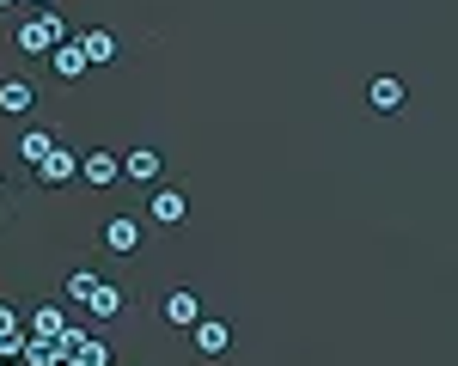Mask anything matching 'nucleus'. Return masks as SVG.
Here are the masks:
<instances>
[{"label":"nucleus","instance_id":"nucleus-3","mask_svg":"<svg viewBox=\"0 0 458 366\" xmlns=\"http://www.w3.org/2000/svg\"><path fill=\"white\" fill-rule=\"evenodd\" d=\"M80 178L92 183V189H110V183H123V159L98 146V153H86V159H80Z\"/></svg>","mask_w":458,"mask_h":366},{"label":"nucleus","instance_id":"nucleus-19","mask_svg":"<svg viewBox=\"0 0 458 366\" xmlns=\"http://www.w3.org/2000/svg\"><path fill=\"white\" fill-rule=\"evenodd\" d=\"M31 6H43V12H49V0H31Z\"/></svg>","mask_w":458,"mask_h":366},{"label":"nucleus","instance_id":"nucleus-4","mask_svg":"<svg viewBox=\"0 0 458 366\" xmlns=\"http://www.w3.org/2000/svg\"><path fill=\"white\" fill-rule=\"evenodd\" d=\"M147 214L159 220V226H183V220H190V195H183V189H153Z\"/></svg>","mask_w":458,"mask_h":366},{"label":"nucleus","instance_id":"nucleus-22","mask_svg":"<svg viewBox=\"0 0 458 366\" xmlns=\"http://www.w3.org/2000/svg\"><path fill=\"white\" fill-rule=\"evenodd\" d=\"M0 189H6V178H0Z\"/></svg>","mask_w":458,"mask_h":366},{"label":"nucleus","instance_id":"nucleus-8","mask_svg":"<svg viewBox=\"0 0 458 366\" xmlns=\"http://www.w3.org/2000/svg\"><path fill=\"white\" fill-rule=\"evenodd\" d=\"M62 361V342L55 336H25L19 342V366H55Z\"/></svg>","mask_w":458,"mask_h":366},{"label":"nucleus","instance_id":"nucleus-18","mask_svg":"<svg viewBox=\"0 0 458 366\" xmlns=\"http://www.w3.org/2000/svg\"><path fill=\"white\" fill-rule=\"evenodd\" d=\"M98 281H105V275H92V269H73V275H68V299H86V293L98 287Z\"/></svg>","mask_w":458,"mask_h":366},{"label":"nucleus","instance_id":"nucleus-7","mask_svg":"<svg viewBox=\"0 0 458 366\" xmlns=\"http://www.w3.org/2000/svg\"><path fill=\"white\" fill-rule=\"evenodd\" d=\"M73 43H80L86 68H105V62H116V37H110V31H80Z\"/></svg>","mask_w":458,"mask_h":366},{"label":"nucleus","instance_id":"nucleus-21","mask_svg":"<svg viewBox=\"0 0 458 366\" xmlns=\"http://www.w3.org/2000/svg\"><path fill=\"white\" fill-rule=\"evenodd\" d=\"M0 366H19V361H0Z\"/></svg>","mask_w":458,"mask_h":366},{"label":"nucleus","instance_id":"nucleus-11","mask_svg":"<svg viewBox=\"0 0 458 366\" xmlns=\"http://www.w3.org/2000/svg\"><path fill=\"white\" fill-rule=\"evenodd\" d=\"M37 178H43V183H68V178H80V159H73L68 146H55V153L37 165Z\"/></svg>","mask_w":458,"mask_h":366},{"label":"nucleus","instance_id":"nucleus-15","mask_svg":"<svg viewBox=\"0 0 458 366\" xmlns=\"http://www.w3.org/2000/svg\"><path fill=\"white\" fill-rule=\"evenodd\" d=\"M49 153H55V135H43V129H25V135H19V159H25V165H43Z\"/></svg>","mask_w":458,"mask_h":366},{"label":"nucleus","instance_id":"nucleus-20","mask_svg":"<svg viewBox=\"0 0 458 366\" xmlns=\"http://www.w3.org/2000/svg\"><path fill=\"white\" fill-rule=\"evenodd\" d=\"M0 6H19V0H0Z\"/></svg>","mask_w":458,"mask_h":366},{"label":"nucleus","instance_id":"nucleus-16","mask_svg":"<svg viewBox=\"0 0 458 366\" xmlns=\"http://www.w3.org/2000/svg\"><path fill=\"white\" fill-rule=\"evenodd\" d=\"M62 329H68L62 305H37V312H31V329H25V336H62Z\"/></svg>","mask_w":458,"mask_h":366},{"label":"nucleus","instance_id":"nucleus-12","mask_svg":"<svg viewBox=\"0 0 458 366\" xmlns=\"http://www.w3.org/2000/svg\"><path fill=\"white\" fill-rule=\"evenodd\" d=\"M367 104L373 110H397L403 104V79H397V73H379V79L367 86Z\"/></svg>","mask_w":458,"mask_h":366},{"label":"nucleus","instance_id":"nucleus-13","mask_svg":"<svg viewBox=\"0 0 458 366\" xmlns=\"http://www.w3.org/2000/svg\"><path fill=\"white\" fill-rule=\"evenodd\" d=\"M80 305H86L92 318H116V312H123V287H110V281H98V287L86 293Z\"/></svg>","mask_w":458,"mask_h":366},{"label":"nucleus","instance_id":"nucleus-1","mask_svg":"<svg viewBox=\"0 0 458 366\" xmlns=\"http://www.w3.org/2000/svg\"><path fill=\"white\" fill-rule=\"evenodd\" d=\"M62 37H68V25H62L55 12H37V19H25V25L13 31V43H19L25 55H49V49H55Z\"/></svg>","mask_w":458,"mask_h":366},{"label":"nucleus","instance_id":"nucleus-9","mask_svg":"<svg viewBox=\"0 0 458 366\" xmlns=\"http://www.w3.org/2000/svg\"><path fill=\"white\" fill-rule=\"evenodd\" d=\"M159 171H165V165H159L153 146H135V153L123 159V178H135V183H159Z\"/></svg>","mask_w":458,"mask_h":366},{"label":"nucleus","instance_id":"nucleus-2","mask_svg":"<svg viewBox=\"0 0 458 366\" xmlns=\"http://www.w3.org/2000/svg\"><path fill=\"white\" fill-rule=\"evenodd\" d=\"M190 342H196V354L220 361V354L233 348V324H226V318H196V324H190Z\"/></svg>","mask_w":458,"mask_h":366},{"label":"nucleus","instance_id":"nucleus-5","mask_svg":"<svg viewBox=\"0 0 458 366\" xmlns=\"http://www.w3.org/2000/svg\"><path fill=\"white\" fill-rule=\"evenodd\" d=\"M105 251L116 256H129V251H141V220H129V214H116L105 226Z\"/></svg>","mask_w":458,"mask_h":366},{"label":"nucleus","instance_id":"nucleus-6","mask_svg":"<svg viewBox=\"0 0 458 366\" xmlns=\"http://www.w3.org/2000/svg\"><path fill=\"white\" fill-rule=\"evenodd\" d=\"M159 312H165V324H172V329H190L196 318H202V305H196V293H190V287L165 293V305H159Z\"/></svg>","mask_w":458,"mask_h":366},{"label":"nucleus","instance_id":"nucleus-23","mask_svg":"<svg viewBox=\"0 0 458 366\" xmlns=\"http://www.w3.org/2000/svg\"><path fill=\"white\" fill-rule=\"evenodd\" d=\"M55 366H68V361H55Z\"/></svg>","mask_w":458,"mask_h":366},{"label":"nucleus","instance_id":"nucleus-17","mask_svg":"<svg viewBox=\"0 0 458 366\" xmlns=\"http://www.w3.org/2000/svg\"><path fill=\"white\" fill-rule=\"evenodd\" d=\"M68 366H110V348L98 342V336H86V342L68 354Z\"/></svg>","mask_w":458,"mask_h":366},{"label":"nucleus","instance_id":"nucleus-10","mask_svg":"<svg viewBox=\"0 0 458 366\" xmlns=\"http://www.w3.org/2000/svg\"><path fill=\"white\" fill-rule=\"evenodd\" d=\"M31 104H37L31 79H0V110H6V116H25Z\"/></svg>","mask_w":458,"mask_h":366},{"label":"nucleus","instance_id":"nucleus-14","mask_svg":"<svg viewBox=\"0 0 458 366\" xmlns=\"http://www.w3.org/2000/svg\"><path fill=\"white\" fill-rule=\"evenodd\" d=\"M49 62H55L62 79H80V73H86V55H80V43H73V37H62V43L49 49Z\"/></svg>","mask_w":458,"mask_h":366}]
</instances>
